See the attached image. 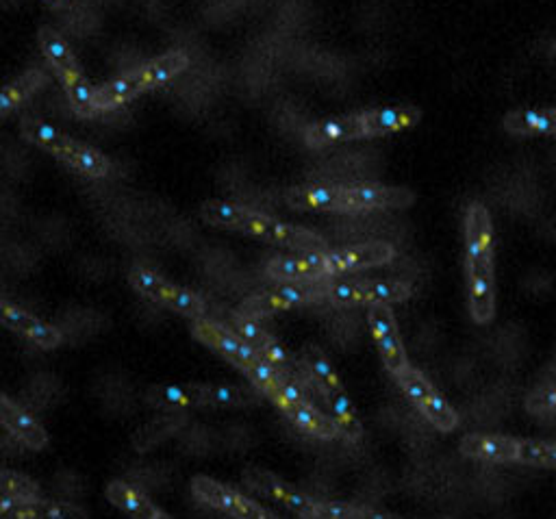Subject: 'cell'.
<instances>
[{
    "instance_id": "cell-1",
    "label": "cell",
    "mask_w": 556,
    "mask_h": 519,
    "mask_svg": "<svg viewBox=\"0 0 556 519\" xmlns=\"http://www.w3.org/2000/svg\"><path fill=\"white\" fill-rule=\"evenodd\" d=\"M496 239L494 220L483 202H470L465 209V278L467 309L480 326L496 315Z\"/></svg>"
},
{
    "instance_id": "cell-2",
    "label": "cell",
    "mask_w": 556,
    "mask_h": 519,
    "mask_svg": "<svg viewBox=\"0 0 556 519\" xmlns=\"http://www.w3.org/2000/svg\"><path fill=\"white\" fill-rule=\"evenodd\" d=\"M187 66H189V59L185 53H168V55L155 59L153 63H148V66H144V68L126 74V77H122V79H116V81L103 85L100 90L94 92L96 113L116 109L122 103H126V100L135 98L137 94L168 83L170 79L176 77V74L185 72Z\"/></svg>"
},
{
    "instance_id": "cell-3",
    "label": "cell",
    "mask_w": 556,
    "mask_h": 519,
    "mask_svg": "<svg viewBox=\"0 0 556 519\" xmlns=\"http://www.w3.org/2000/svg\"><path fill=\"white\" fill-rule=\"evenodd\" d=\"M394 378L407 398L415 404V409L441 433H452L459 426V413L417 367L409 363L404 370L394 374Z\"/></svg>"
},
{
    "instance_id": "cell-4",
    "label": "cell",
    "mask_w": 556,
    "mask_h": 519,
    "mask_svg": "<svg viewBox=\"0 0 556 519\" xmlns=\"http://www.w3.org/2000/svg\"><path fill=\"white\" fill-rule=\"evenodd\" d=\"M326 294V281H287L281 283L270 294H263L257 298H250L246 302L244 311L248 315H270L283 309L305 307L320 302Z\"/></svg>"
},
{
    "instance_id": "cell-5",
    "label": "cell",
    "mask_w": 556,
    "mask_h": 519,
    "mask_svg": "<svg viewBox=\"0 0 556 519\" xmlns=\"http://www.w3.org/2000/svg\"><path fill=\"white\" fill-rule=\"evenodd\" d=\"M237 231H244L248 235H255L268 242H278L283 246H292L296 250H326V242L315 235L313 231L298 229V226H289L278 220L268 218V215H259L255 211H246L242 222L237 224Z\"/></svg>"
},
{
    "instance_id": "cell-6",
    "label": "cell",
    "mask_w": 556,
    "mask_h": 519,
    "mask_svg": "<svg viewBox=\"0 0 556 519\" xmlns=\"http://www.w3.org/2000/svg\"><path fill=\"white\" fill-rule=\"evenodd\" d=\"M368 324L374 337L378 354L391 374H398L409 365L407 350H404L400 328L396 315L389 305H370L368 307Z\"/></svg>"
},
{
    "instance_id": "cell-7",
    "label": "cell",
    "mask_w": 556,
    "mask_h": 519,
    "mask_svg": "<svg viewBox=\"0 0 556 519\" xmlns=\"http://www.w3.org/2000/svg\"><path fill=\"white\" fill-rule=\"evenodd\" d=\"M192 491L198 500L213 506V509L229 513L233 517H244V519L272 517V513L265 511L263 506H259L255 500L246 498L244 493H239V491L226 487V485L218 483V480L207 478V476H196L192 480Z\"/></svg>"
},
{
    "instance_id": "cell-8",
    "label": "cell",
    "mask_w": 556,
    "mask_h": 519,
    "mask_svg": "<svg viewBox=\"0 0 556 519\" xmlns=\"http://www.w3.org/2000/svg\"><path fill=\"white\" fill-rule=\"evenodd\" d=\"M396 250L387 242H368V244H357L352 248L344 250H326V265L324 272L326 276H339V274H352L370 268H381L394 261Z\"/></svg>"
},
{
    "instance_id": "cell-9",
    "label": "cell",
    "mask_w": 556,
    "mask_h": 519,
    "mask_svg": "<svg viewBox=\"0 0 556 519\" xmlns=\"http://www.w3.org/2000/svg\"><path fill=\"white\" fill-rule=\"evenodd\" d=\"M415 194L407 187L365 183L355 187H344L346 213L378 211V209H409L415 205Z\"/></svg>"
},
{
    "instance_id": "cell-10",
    "label": "cell",
    "mask_w": 556,
    "mask_h": 519,
    "mask_svg": "<svg viewBox=\"0 0 556 519\" xmlns=\"http://www.w3.org/2000/svg\"><path fill=\"white\" fill-rule=\"evenodd\" d=\"M326 250H305L302 257H278L268 263V276L274 281H320L324 272Z\"/></svg>"
},
{
    "instance_id": "cell-11",
    "label": "cell",
    "mask_w": 556,
    "mask_h": 519,
    "mask_svg": "<svg viewBox=\"0 0 556 519\" xmlns=\"http://www.w3.org/2000/svg\"><path fill=\"white\" fill-rule=\"evenodd\" d=\"M461 452L465 457L485 463H515L520 439L504 435H467L461 439Z\"/></svg>"
},
{
    "instance_id": "cell-12",
    "label": "cell",
    "mask_w": 556,
    "mask_h": 519,
    "mask_svg": "<svg viewBox=\"0 0 556 519\" xmlns=\"http://www.w3.org/2000/svg\"><path fill=\"white\" fill-rule=\"evenodd\" d=\"M363 137H383L411 129L422 120V111L411 105L389 107V109H370L363 111Z\"/></svg>"
},
{
    "instance_id": "cell-13",
    "label": "cell",
    "mask_w": 556,
    "mask_h": 519,
    "mask_svg": "<svg viewBox=\"0 0 556 519\" xmlns=\"http://www.w3.org/2000/svg\"><path fill=\"white\" fill-rule=\"evenodd\" d=\"M248 483L255 487L257 491L265 493L278 502H283L289 511H294L300 517H311L315 500L307 493H302L294 487L285 485L283 480H278L276 476L268 474V472H250L248 474Z\"/></svg>"
},
{
    "instance_id": "cell-14",
    "label": "cell",
    "mask_w": 556,
    "mask_h": 519,
    "mask_svg": "<svg viewBox=\"0 0 556 519\" xmlns=\"http://www.w3.org/2000/svg\"><path fill=\"white\" fill-rule=\"evenodd\" d=\"M363 137V116L355 113V116H344V118H331L322 120L318 124L309 126L305 135L307 146L311 148H324L337 142H348V139H359Z\"/></svg>"
},
{
    "instance_id": "cell-15",
    "label": "cell",
    "mask_w": 556,
    "mask_h": 519,
    "mask_svg": "<svg viewBox=\"0 0 556 519\" xmlns=\"http://www.w3.org/2000/svg\"><path fill=\"white\" fill-rule=\"evenodd\" d=\"M37 40H40V46L44 50L46 59L50 61V66L57 70L63 85L68 87L70 83L83 79L81 68H79L77 59H74L70 46L66 44V40H63V37L55 29L42 27L40 33H37Z\"/></svg>"
},
{
    "instance_id": "cell-16",
    "label": "cell",
    "mask_w": 556,
    "mask_h": 519,
    "mask_svg": "<svg viewBox=\"0 0 556 519\" xmlns=\"http://www.w3.org/2000/svg\"><path fill=\"white\" fill-rule=\"evenodd\" d=\"M0 422H3L16 437H20L24 443H27L29 448L33 450L46 448L48 435L44 426L37 422L31 413L20 409L18 404H14L9 398L0 402Z\"/></svg>"
},
{
    "instance_id": "cell-17",
    "label": "cell",
    "mask_w": 556,
    "mask_h": 519,
    "mask_svg": "<svg viewBox=\"0 0 556 519\" xmlns=\"http://www.w3.org/2000/svg\"><path fill=\"white\" fill-rule=\"evenodd\" d=\"M287 205L294 209H307V211H333V213H346L344 205V187H302L292 189L287 194Z\"/></svg>"
},
{
    "instance_id": "cell-18",
    "label": "cell",
    "mask_w": 556,
    "mask_h": 519,
    "mask_svg": "<svg viewBox=\"0 0 556 519\" xmlns=\"http://www.w3.org/2000/svg\"><path fill=\"white\" fill-rule=\"evenodd\" d=\"M502 126L511 135H556V109H517L504 116Z\"/></svg>"
},
{
    "instance_id": "cell-19",
    "label": "cell",
    "mask_w": 556,
    "mask_h": 519,
    "mask_svg": "<svg viewBox=\"0 0 556 519\" xmlns=\"http://www.w3.org/2000/svg\"><path fill=\"white\" fill-rule=\"evenodd\" d=\"M285 415L289 417V420H292L294 426H298L300 430H305V433L318 437V439H326L328 441V439L341 437L333 417L331 415H324L322 411L315 409L313 404H309V402L292 404V407L285 411Z\"/></svg>"
},
{
    "instance_id": "cell-20",
    "label": "cell",
    "mask_w": 556,
    "mask_h": 519,
    "mask_svg": "<svg viewBox=\"0 0 556 519\" xmlns=\"http://www.w3.org/2000/svg\"><path fill=\"white\" fill-rule=\"evenodd\" d=\"M326 407L331 409V417L335 420L341 437H346L350 441H359L363 437V424L359 420V413L355 409V404L341 391H326L322 396Z\"/></svg>"
},
{
    "instance_id": "cell-21",
    "label": "cell",
    "mask_w": 556,
    "mask_h": 519,
    "mask_svg": "<svg viewBox=\"0 0 556 519\" xmlns=\"http://www.w3.org/2000/svg\"><path fill=\"white\" fill-rule=\"evenodd\" d=\"M107 498L122 509L124 513H129L133 517H166L157 506H153L142 491L122 483V480H113L107 487Z\"/></svg>"
},
{
    "instance_id": "cell-22",
    "label": "cell",
    "mask_w": 556,
    "mask_h": 519,
    "mask_svg": "<svg viewBox=\"0 0 556 519\" xmlns=\"http://www.w3.org/2000/svg\"><path fill=\"white\" fill-rule=\"evenodd\" d=\"M194 335L202 341V344H207L213 350H218L220 354H224V357L233 361V363L237 361L239 348H242V341H244L239 335L231 333L226 326L216 324V322H207L202 318H198L196 324H194Z\"/></svg>"
},
{
    "instance_id": "cell-23",
    "label": "cell",
    "mask_w": 556,
    "mask_h": 519,
    "mask_svg": "<svg viewBox=\"0 0 556 519\" xmlns=\"http://www.w3.org/2000/svg\"><path fill=\"white\" fill-rule=\"evenodd\" d=\"M411 285L404 281H394V278H385V281H363V294L361 305H396L411 298Z\"/></svg>"
},
{
    "instance_id": "cell-24",
    "label": "cell",
    "mask_w": 556,
    "mask_h": 519,
    "mask_svg": "<svg viewBox=\"0 0 556 519\" xmlns=\"http://www.w3.org/2000/svg\"><path fill=\"white\" fill-rule=\"evenodd\" d=\"M150 398L161 407H196L207 404V385H166L150 391Z\"/></svg>"
},
{
    "instance_id": "cell-25",
    "label": "cell",
    "mask_w": 556,
    "mask_h": 519,
    "mask_svg": "<svg viewBox=\"0 0 556 519\" xmlns=\"http://www.w3.org/2000/svg\"><path fill=\"white\" fill-rule=\"evenodd\" d=\"M302 367H305L307 376L322 391V396L326 391H341L344 385H341V378L337 376L333 363L328 361L324 354L318 348H309L302 357Z\"/></svg>"
},
{
    "instance_id": "cell-26",
    "label": "cell",
    "mask_w": 556,
    "mask_h": 519,
    "mask_svg": "<svg viewBox=\"0 0 556 519\" xmlns=\"http://www.w3.org/2000/svg\"><path fill=\"white\" fill-rule=\"evenodd\" d=\"M22 135L27 137L29 142L50 150V153H55L59 159L68 153V148L74 142V139H70L68 135H63L61 131L53 129V126L40 120H24Z\"/></svg>"
},
{
    "instance_id": "cell-27",
    "label": "cell",
    "mask_w": 556,
    "mask_h": 519,
    "mask_svg": "<svg viewBox=\"0 0 556 519\" xmlns=\"http://www.w3.org/2000/svg\"><path fill=\"white\" fill-rule=\"evenodd\" d=\"M61 159L70 163L72 168H77L79 172H83L87 176H94V179H105V176L111 170L109 159L105 155H100L98 150L87 148L79 142H72V146L68 148V153L63 155Z\"/></svg>"
},
{
    "instance_id": "cell-28",
    "label": "cell",
    "mask_w": 556,
    "mask_h": 519,
    "mask_svg": "<svg viewBox=\"0 0 556 519\" xmlns=\"http://www.w3.org/2000/svg\"><path fill=\"white\" fill-rule=\"evenodd\" d=\"M44 83H46V74L42 70H29L11 85L3 87V90H0V116H5L7 111L22 103V100L31 96L35 90H40Z\"/></svg>"
},
{
    "instance_id": "cell-29",
    "label": "cell",
    "mask_w": 556,
    "mask_h": 519,
    "mask_svg": "<svg viewBox=\"0 0 556 519\" xmlns=\"http://www.w3.org/2000/svg\"><path fill=\"white\" fill-rule=\"evenodd\" d=\"M515 463L541 467V470H556V441L520 439Z\"/></svg>"
},
{
    "instance_id": "cell-30",
    "label": "cell",
    "mask_w": 556,
    "mask_h": 519,
    "mask_svg": "<svg viewBox=\"0 0 556 519\" xmlns=\"http://www.w3.org/2000/svg\"><path fill=\"white\" fill-rule=\"evenodd\" d=\"M129 281L139 291V294H144V296L159 300V302H166L168 291L172 287L170 283L163 281L161 276H157L155 272H150L146 268H133Z\"/></svg>"
},
{
    "instance_id": "cell-31",
    "label": "cell",
    "mask_w": 556,
    "mask_h": 519,
    "mask_svg": "<svg viewBox=\"0 0 556 519\" xmlns=\"http://www.w3.org/2000/svg\"><path fill=\"white\" fill-rule=\"evenodd\" d=\"M246 211L248 209L233 205V202H224V200H211L205 207H202V213H205V218L209 222L220 224V226H229V229H237V224L242 222Z\"/></svg>"
},
{
    "instance_id": "cell-32",
    "label": "cell",
    "mask_w": 556,
    "mask_h": 519,
    "mask_svg": "<svg viewBox=\"0 0 556 519\" xmlns=\"http://www.w3.org/2000/svg\"><path fill=\"white\" fill-rule=\"evenodd\" d=\"M166 305L172 307L174 311L187 315V318H194V320L202 318V315H205V309H207L205 302H202V298H198L196 294H192V291L181 289V287H170Z\"/></svg>"
},
{
    "instance_id": "cell-33",
    "label": "cell",
    "mask_w": 556,
    "mask_h": 519,
    "mask_svg": "<svg viewBox=\"0 0 556 519\" xmlns=\"http://www.w3.org/2000/svg\"><path fill=\"white\" fill-rule=\"evenodd\" d=\"M368 509H359L355 504H344V502H318L315 500L311 517L315 519H361V517H372Z\"/></svg>"
},
{
    "instance_id": "cell-34",
    "label": "cell",
    "mask_w": 556,
    "mask_h": 519,
    "mask_svg": "<svg viewBox=\"0 0 556 519\" xmlns=\"http://www.w3.org/2000/svg\"><path fill=\"white\" fill-rule=\"evenodd\" d=\"M0 491L14 493V496H18L24 502H40L37 500L40 491H37V485L33 480H29L27 476H20L16 472L0 470Z\"/></svg>"
},
{
    "instance_id": "cell-35",
    "label": "cell",
    "mask_w": 556,
    "mask_h": 519,
    "mask_svg": "<svg viewBox=\"0 0 556 519\" xmlns=\"http://www.w3.org/2000/svg\"><path fill=\"white\" fill-rule=\"evenodd\" d=\"M363 281L359 283H326L324 298L335 307H355L361 305Z\"/></svg>"
},
{
    "instance_id": "cell-36",
    "label": "cell",
    "mask_w": 556,
    "mask_h": 519,
    "mask_svg": "<svg viewBox=\"0 0 556 519\" xmlns=\"http://www.w3.org/2000/svg\"><path fill=\"white\" fill-rule=\"evenodd\" d=\"M244 372L248 374L252 385H255L261 394H268V391L278 383V378H281V374H283L276 365H272L268 359H263V357L252 365H248Z\"/></svg>"
},
{
    "instance_id": "cell-37",
    "label": "cell",
    "mask_w": 556,
    "mask_h": 519,
    "mask_svg": "<svg viewBox=\"0 0 556 519\" xmlns=\"http://www.w3.org/2000/svg\"><path fill=\"white\" fill-rule=\"evenodd\" d=\"M250 396L246 391L229 385H207V404L211 407H242L248 404Z\"/></svg>"
},
{
    "instance_id": "cell-38",
    "label": "cell",
    "mask_w": 556,
    "mask_h": 519,
    "mask_svg": "<svg viewBox=\"0 0 556 519\" xmlns=\"http://www.w3.org/2000/svg\"><path fill=\"white\" fill-rule=\"evenodd\" d=\"M233 333L242 337L244 341H248V344H252L255 348H263L265 341L270 339V335L263 331L261 324L255 320V318H250L248 313H237L235 318H233Z\"/></svg>"
},
{
    "instance_id": "cell-39",
    "label": "cell",
    "mask_w": 556,
    "mask_h": 519,
    "mask_svg": "<svg viewBox=\"0 0 556 519\" xmlns=\"http://www.w3.org/2000/svg\"><path fill=\"white\" fill-rule=\"evenodd\" d=\"M66 92L70 96V103L74 107V111L79 113V116H94L96 107H94V92L92 85L87 83L85 79L74 81L66 87Z\"/></svg>"
},
{
    "instance_id": "cell-40",
    "label": "cell",
    "mask_w": 556,
    "mask_h": 519,
    "mask_svg": "<svg viewBox=\"0 0 556 519\" xmlns=\"http://www.w3.org/2000/svg\"><path fill=\"white\" fill-rule=\"evenodd\" d=\"M35 322H37V318H33L31 313L22 311L14 305H9V302L0 300V324L14 328V331H18L22 335H29V331L35 326Z\"/></svg>"
},
{
    "instance_id": "cell-41",
    "label": "cell",
    "mask_w": 556,
    "mask_h": 519,
    "mask_svg": "<svg viewBox=\"0 0 556 519\" xmlns=\"http://www.w3.org/2000/svg\"><path fill=\"white\" fill-rule=\"evenodd\" d=\"M27 337L31 341H35V344L40 346V348H44V350H53V348H57L61 344V333L57 331L55 326H50V324H46L42 320L35 322V326L31 328Z\"/></svg>"
},
{
    "instance_id": "cell-42",
    "label": "cell",
    "mask_w": 556,
    "mask_h": 519,
    "mask_svg": "<svg viewBox=\"0 0 556 519\" xmlns=\"http://www.w3.org/2000/svg\"><path fill=\"white\" fill-rule=\"evenodd\" d=\"M261 354H263V359H268L272 365H276L278 370H281L283 374H292V372H287L289 370V365H292V359H289V352L285 350L283 344H278L276 339H268L263 344L261 348Z\"/></svg>"
},
{
    "instance_id": "cell-43",
    "label": "cell",
    "mask_w": 556,
    "mask_h": 519,
    "mask_svg": "<svg viewBox=\"0 0 556 519\" xmlns=\"http://www.w3.org/2000/svg\"><path fill=\"white\" fill-rule=\"evenodd\" d=\"M27 504L24 500H20L14 493L0 491V517H16V513Z\"/></svg>"
},
{
    "instance_id": "cell-44",
    "label": "cell",
    "mask_w": 556,
    "mask_h": 519,
    "mask_svg": "<svg viewBox=\"0 0 556 519\" xmlns=\"http://www.w3.org/2000/svg\"><path fill=\"white\" fill-rule=\"evenodd\" d=\"M83 513L74 511L72 506H61V504H40L37 517H81Z\"/></svg>"
},
{
    "instance_id": "cell-45",
    "label": "cell",
    "mask_w": 556,
    "mask_h": 519,
    "mask_svg": "<svg viewBox=\"0 0 556 519\" xmlns=\"http://www.w3.org/2000/svg\"><path fill=\"white\" fill-rule=\"evenodd\" d=\"M46 3H48L50 7H53V9H59V7H61V3H63V0H46Z\"/></svg>"
},
{
    "instance_id": "cell-46",
    "label": "cell",
    "mask_w": 556,
    "mask_h": 519,
    "mask_svg": "<svg viewBox=\"0 0 556 519\" xmlns=\"http://www.w3.org/2000/svg\"><path fill=\"white\" fill-rule=\"evenodd\" d=\"M3 400H5V396H3V394H0V402H3Z\"/></svg>"
},
{
    "instance_id": "cell-47",
    "label": "cell",
    "mask_w": 556,
    "mask_h": 519,
    "mask_svg": "<svg viewBox=\"0 0 556 519\" xmlns=\"http://www.w3.org/2000/svg\"><path fill=\"white\" fill-rule=\"evenodd\" d=\"M554 55H556V44H554Z\"/></svg>"
}]
</instances>
